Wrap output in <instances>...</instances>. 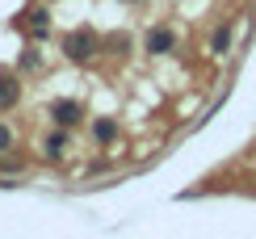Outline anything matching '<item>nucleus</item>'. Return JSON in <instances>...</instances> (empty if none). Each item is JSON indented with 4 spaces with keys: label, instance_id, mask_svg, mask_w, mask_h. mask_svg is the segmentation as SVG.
I'll list each match as a JSON object with an SVG mask.
<instances>
[{
    "label": "nucleus",
    "instance_id": "6",
    "mask_svg": "<svg viewBox=\"0 0 256 239\" xmlns=\"http://www.w3.org/2000/svg\"><path fill=\"white\" fill-rule=\"evenodd\" d=\"M210 50H214V55H227V50H231V26H218V30H214Z\"/></svg>",
    "mask_w": 256,
    "mask_h": 239
},
{
    "label": "nucleus",
    "instance_id": "1",
    "mask_svg": "<svg viewBox=\"0 0 256 239\" xmlns=\"http://www.w3.org/2000/svg\"><path fill=\"white\" fill-rule=\"evenodd\" d=\"M63 50H68L72 63H84L92 50H97V34H92V30H76V34L63 38Z\"/></svg>",
    "mask_w": 256,
    "mask_h": 239
},
{
    "label": "nucleus",
    "instance_id": "5",
    "mask_svg": "<svg viewBox=\"0 0 256 239\" xmlns=\"http://www.w3.org/2000/svg\"><path fill=\"white\" fill-rule=\"evenodd\" d=\"M114 134H118V122H114V118H97V122H92V138H97V143H114Z\"/></svg>",
    "mask_w": 256,
    "mask_h": 239
},
{
    "label": "nucleus",
    "instance_id": "10",
    "mask_svg": "<svg viewBox=\"0 0 256 239\" xmlns=\"http://www.w3.org/2000/svg\"><path fill=\"white\" fill-rule=\"evenodd\" d=\"M8 143H13V134H8V130L0 126V151H8Z\"/></svg>",
    "mask_w": 256,
    "mask_h": 239
},
{
    "label": "nucleus",
    "instance_id": "9",
    "mask_svg": "<svg viewBox=\"0 0 256 239\" xmlns=\"http://www.w3.org/2000/svg\"><path fill=\"white\" fill-rule=\"evenodd\" d=\"M17 63H21V68H34V63H38V50H21Z\"/></svg>",
    "mask_w": 256,
    "mask_h": 239
},
{
    "label": "nucleus",
    "instance_id": "7",
    "mask_svg": "<svg viewBox=\"0 0 256 239\" xmlns=\"http://www.w3.org/2000/svg\"><path fill=\"white\" fill-rule=\"evenodd\" d=\"M42 151H46L50 160H59L63 151H68V134H63V130H59V134H46V143H42Z\"/></svg>",
    "mask_w": 256,
    "mask_h": 239
},
{
    "label": "nucleus",
    "instance_id": "3",
    "mask_svg": "<svg viewBox=\"0 0 256 239\" xmlns=\"http://www.w3.org/2000/svg\"><path fill=\"white\" fill-rule=\"evenodd\" d=\"M172 30H152V34H147V50H152V55H168V50H172Z\"/></svg>",
    "mask_w": 256,
    "mask_h": 239
},
{
    "label": "nucleus",
    "instance_id": "2",
    "mask_svg": "<svg viewBox=\"0 0 256 239\" xmlns=\"http://www.w3.org/2000/svg\"><path fill=\"white\" fill-rule=\"evenodd\" d=\"M50 118H55V126H76L80 118H84V105L72 101V96H63V101L50 105Z\"/></svg>",
    "mask_w": 256,
    "mask_h": 239
},
{
    "label": "nucleus",
    "instance_id": "4",
    "mask_svg": "<svg viewBox=\"0 0 256 239\" xmlns=\"http://www.w3.org/2000/svg\"><path fill=\"white\" fill-rule=\"evenodd\" d=\"M21 96V84L13 80V76H0V110H13Z\"/></svg>",
    "mask_w": 256,
    "mask_h": 239
},
{
    "label": "nucleus",
    "instance_id": "8",
    "mask_svg": "<svg viewBox=\"0 0 256 239\" xmlns=\"http://www.w3.org/2000/svg\"><path fill=\"white\" fill-rule=\"evenodd\" d=\"M30 21H34V38H46V30H50V21H46V13H42V8H38V13L30 17Z\"/></svg>",
    "mask_w": 256,
    "mask_h": 239
}]
</instances>
